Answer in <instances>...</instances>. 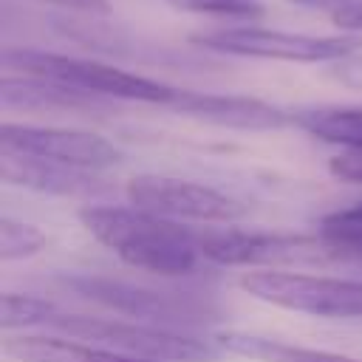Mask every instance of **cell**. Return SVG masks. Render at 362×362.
<instances>
[{
  "label": "cell",
  "mask_w": 362,
  "mask_h": 362,
  "mask_svg": "<svg viewBox=\"0 0 362 362\" xmlns=\"http://www.w3.org/2000/svg\"><path fill=\"white\" fill-rule=\"evenodd\" d=\"M76 215L105 249L133 269L161 277H181L189 274L201 260L198 232L133 204H88Z\"/></svg>",
  "instance_id": "6da1fadb"
},
{
  "label": "cell",
  "mask_w": 362,
  "mask_h": 362,
  "mask_svg": "<svg viewBox=\"0 0 362 362\" xmlns=\"http://www.w3.org/2000/svg\"><path fill=\"white\" fill-rule=\"evenodd\" d=\"M3 65L34 79H45L62 88H71L85 96L96 99H124V102H147V105H170L175 96L173 85H164L158 79L99 62V59H82L54 51H37V48H6Z\"/></svg>",
  "instance_id": "7a4b0ae2"
},
{
  "label": "cell",
  "mask_w": 362,
  "mask_h": 362,
  "mask_svg": "<svg viewBox=\"0 0 362 362\" xmlns=\"http://www.w3.org/2000/svg\"><path fill=\"white\" fill-rule=\"evenodd\" d=\"M42 325L54 328L62 337H74L82 342H93L136 359L150 362H221L223 351L215 339H195L161 325H147L136 320H116V317H79V314H59L54 311Z\"/></svg>",
  "instance_id": "3957f363"
},
{
  "label": "cell",
  "mask_w": 362,
  "mask_h": 362,
  "mask_svg": "<svg viewBox=\"0 0 362 362\" xmlns=\"http://www.w3.org/2000/svg\"><path fill=\"white\" fill-rule=\"evenodd\" d=\"M192 45L252 57V59H277V62H334L354 51H362V34H303V31H280L260 25H229L198 31L189 37Z\"/></svg>",
  "instance_id": "277c9868"
},
{
  "label": "cell",
  "mask_w": 362,
  "mask_h": 362,
  "mask_svg": "<svg viewBox=\"0 0 362 362\" xmlns=\"http://www.w3.org/2000/svg\"><path fill=\"white\" fill-rule=\"evenodd\" d=\"M238 286L274 308L322 317V320H354L362 317V280L354 277H328L305 272H243Z\"/></svg>",
  "instance_id": "5b68a950"
},
{
  "label": "cell",
  "mask_w": 362,
  "mask_h": 362,
  "mask_svg": "<svg viewBox=\"0 0 362 362\" xmlns=\"http://www.w3.org/2000/svg\"><path fill=\"white\" fill-rule=\"evenodd\" d=\"M127 204L170 218V221H195V223H232L246 215V204L238 198L198 184L187 178H173V175H153L141 173L133 175L124 184Z\"/></svg>",
  "instance_id": "8992f818"
},
{
  "label": "cell",
  "mask_w": 362,
  "mask_h": 362,
  "mask_svg": "<svg viewBox=\"0 0 362 362\" xmlns=\"http://www.w3.org/2000/svg\"><path fill=\"white\" fill-rule=\"evenodd\" d=\"M201 257L218 266H283L331 260L320 235L294 232H260V229H206L198 232Z\"/></svg>",
  "instance_id": "52a82bcc"
},
{
  "label": "cell",
  "mask_w": 362,
  "mask_h": 362,
  "mask_svg": "<svg viewBox=\"0 0 362 362\" xmlns=\"http://www.w3.org/2000/svg\"><path fill=\"white\" fill-rule=\"evenodd\" d=\"M0 153L45 158L54 164H68L93 173H102L122 161V150L99 133L74 130V127L20 124V122H6L0 127Z\"/></svg>",
  "instance_id": "ba28073f"
},
{
  "label": "cell",
  "mask_w": 362,
  "mask_h": 362,
  "mask_svg": "<svg viewBox=\"0 0 362 362\" xmlns=\"http://www.w3.org/2000/svg\"><path fill=\"white\" fill-rule=\"evenodd\" d=\"M68 288L76 294L113 308L116 314H127L139 320H153V322H170V320H195L206 311V305L192 303L189 297H173L167 291H153L144 286H133L116 277H102V274H74L62 280Z\"/></svg>",
  "instance_id": "9c48e42d"
},
{
  "label": "cell",
  "mask_w": 362,
  "mask_h": 362,
  "mask_svg": "<svg viewBox=\"0 0 362 362\" xmlns=\"http://www.w3.org/2000/svg\"><path fill=\"white\" fill-rule=\"evenodd\" d=\"M167 107L181 116L232 130H280L286 124H294V113L272 102H263L257 96H240V93H204V90L175 88V96L170 99Z\"/></svg>",
  "instance_id": "30bf717a"
},
{
  "label": "cell",
  "mask_w": 362,
  "mask_h": 362,
  "mask_svg": "<svg viewBox=\"0 0 362 362\" xmlns=\"http://www.w3.org/2000/svg\"><path fill=\"white\" fill-rule=\"evenodd\" d=\"M0 175L6 184L25 187L45 195H88L102 189L99 175L93 170H79L68 164H54L45 158L0 153Z\"/></svg>",
  "instance_id": "8fae6325"
},
{
  "label": "cell",
  "mask_w": 362,
  "mask_h": 362,
  "mask_svg": "<svg viewBox=\"0 0 362 362\" xmlns=\"http://www.w3.org/2000/svg\"><path fill=\"white\" fill-rule=\"evenodd\" d=\"M3 354L14 362H150L62 334H6Z\"/></svg>",
  "instance_id": "7c38bea8"
},
{
  "label": "cell",
  "mask_w": 362,
  "mask_h": 362,
  "mask_svg": "<svg viewBox=\"0 0 362 362\" xmlns=\"http://www.w3.org/2000/svg\"><path fill=\"white\" fill-rule=\"evenodd\" d=\"M215 345L223 354L255 359V362H362L348 354L305 348V345H294V342H283V339L260 337V334H249V331H221V334H215Z\"/></svg>",
  "instance_id": "4fadbf2b"
},
{
  "label": "cell",
  "mask_w": 362,
  "mask_h": 362,
  "mask_svg": "<svg viewBox=\"0 0 362 362\" xmlns=\"http://www.w3.org/2000/svg\"><path fill=\"white\" fill-rule=\"evenodd\" d=\"M0 99H3V107H23V110H82L99 102L96 96H85L71 88L23 76V74L17 76L6 74L0 79Z\"/></svg>",
  "instance_id": "5bb4252c"
},
{
  "label": "cell",
  "mask_w": 362,
  "mask_h": 362,
  "mask_svg": "<svg viewBox=\"0 0 362 362\" xmlns=\"http://www.w3.org/2000/svg\"><path fill=\"white\" fill-rule=\"evenodd\" d=\"M294 124L325 144L362 150V107H308L294 113Z\"/></svg>",
  "instance_id": "9a60e30c"
},
{
  "label": "cell",
  "mask_w": 362,
  "mask_h": 362,
  "mask_svg": "<svg viewBox=\"0 0 362 362\" xmlns=\"http://www.w3.org/2000/svg\"><path fill=\"white\" fill-rule=\"evenodd\" d=\"M45 243H48V235L40 226L25 223V221H14L8 215L0 221V257L6 263L34 257L45 249Z\"/></svg>",
  "instance_id": "2e32d148"
},
{
  "label": "cell",
  "mask_w": 362,
  "mask_h": 362,
  "mask_svg": "<svg viewBox=\"0 0 362 362\" xmlns=\"http://www.w3.org/2000/svg\"><path fill=\"white\" fill-rule=\"evenodd\" d=\"M54 311H57L54 303L45 300V297L6 291L3 294V317H0V325H3L6 334L17 331V328L23 331V328H31V325H42Z\"/></svg>",
  "instance_id": "e0dca14e"
},
{
  "label": "cell",
  "mask_w": 362,
  "mask_h": 362,
  "mask_svg": "<svg viewBox=\"0 0 362 362\" xmlns=\"http://www.w3.org/2000/svg\"><path fill=\"white\" fill-rule=\"evenodd\" d=\"M167 6L187 14H209L226 20H257L266 11L263 0H167Z\"/></svg>",
  "instance_id": "ac0fdd59"
},
{
  "label": "cell",
  "mask_w": 362,
  "mask_h": 362,
  "mask_svg": "<svg viewBox=\"0 0 362 362\" xmlns=\"http://www.w3.org/2000/svg\"><path fill=\"white\" fill-rule=\"evenodd\" d=\"M325 76H331L334 82L345 85V88H354V90H362V51H354L342 59H334L325 65Z\"/></svg>",
  "instance_id": "d6986e66"
},
{
  "label": "cell",
  "mask_w": 362,
  "mask_h": 362,
  "mask_svg": "<svg viewBox=\"0 0 362 362\" xmlns=\"http://www.w3.org/2000/svg\"><path fill=\"white\" fill-rule=\"evenodd\" d=\"M328 173L337 181L362 184V150H342L328 161Z\"/></svg>",
  "instance_id": "ffe728a7"
},
{
  "label": "cell",
  "mask_w": 362,
  "mask_h": 362,
  "mask_svg": "<svg viewBox=\"0 0 362 362\" xmlns=\"http://www.w3.org/2000/svg\"><path fill=\"white\" fill-rule=\"evenodd\" d=\"M331 23H334L339 31L362 34V0H356V3H348V6L337 8V11L331 14Z\"/></svg>",
  "instance_id": "44dd1931"
},
{
  "label": "cell",
  "mask_w": 362,
  "mask_h": 362,
  "mask_svg": "<svg viewBox=\"0 0 362 362\" xmlns=\"http://www.w3.org/2000/svg\"><path fill=\"white\" fill-rule=\"evenodd\" d=\"M57 8H68V11H82V14H107L110 11V0H40Z\"/></svg>",
  "instance_id": "7402d4cb"
},
{
  "label": "cell",
  "mask_w": 362,
  "mask_h": 362,
  "mask_svg": "<svg viewBox=\"0 0 362 362\" xmlns=\"http://www.w3.org/2000/svg\"><path fill=\"white\" fill-rule=\"evenodd\" d=\"M288 3H294V6H305V8H325V11H337V8H342V6H348V3H356V0H288Z\"/></svg>",
  "instance_id": "603a6c76"
},
{
  "label": "cell",
  "mask_w": 362,
  "mask_h": 362,
  "mask_svg": "<svg viewBox=\"0 0 362 362\" xmlns=\"http://www.w3.org/2000/svg\"><path fill=\"white\" fill-rule=\"evenodd\" d=\"M337 260L339 263H348V266H362V246H354L348 252H339Z\"/></svg>",
  "instance_id": "cb8c5ba5"
}]
</instances>
